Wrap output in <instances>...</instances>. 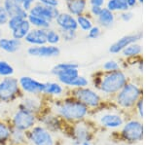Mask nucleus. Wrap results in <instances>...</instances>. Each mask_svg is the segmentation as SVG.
Instances as JSON below:
<instances>
[{"mask_svg": "<svg viewBox=\"0 0 146 145\" xmlns=\"http://www.w3.org/2000/svg\"><path fill=\"white\" fill-rule=\"evenodd\" d=\"M53 111L66 124L85 120L91 113L83 103L71 95H68L62 100H56Z\"/></svg>", "mask_w": 146, "mask_h": 145, "instance_id": "f257e3e1", "label": "nucleus"}, {"mask_svg": "<svg viewBox=\"0 0 146 145\" xmlns=\"http://www.w3.org/2000/svg\"><path fill=\"white\" fill-rule=\"evenodd\" d=\"M111 97L115 108L123 112L126 116H128L131 112V117L135 118L133 110L136 102L142 97V89L137 84L128 81L124 87Z\"/></svg>", "mask_w": 146, "mask_h": 145, "instance_id": "f03ea898", "label": "nucleus"}, {"mask_svg": "<svg viewBox=\"0 0 146 145\" xmlns=\"http://www.w3.org/2000/svg\"><path fill=\"white\" fill-rule=\"evenodd\" d=\"M94 79V85L100 92L107 95H114L125 86L129 78L121 69L111 72L96 73Z\"/></svg>", "mask_w": 146, "mask_h": 145, "instance_id": "7ed1b4c3", "label": "nucleus"}, {"mask_svg": "<svg viewBox=\"0 0 146 145\" xmlns=\"http://www.w3.org/2000/svg\"><path fill=\"white\" fill-rule=\"evenodd\" d=\"M66 125V127L64 126L63 130L66 132V134L74 140L75 143L92 142L98 130V126L96 123L89 121L88 118Z\"/></svg>", "mask_w": 146, "mask_h": 145, "instance_id": "20e7f679", "label": "nucleus"}, {"mask_svg": "<svg viewBox=\"0 0 146 145\" xmlns=\"http://www.w3.org/2000/svg\"><path fill=\"white\" fill-rule=\"evenodd\" d=\"M113 134V137L120 142L136 144L143 140V124L140 119L129 118Z\"/></svg>", "mask_w": 146, "mask_h": 145, "instance_id": "39448f33", "label": "nucleus"}, {"mask_svg": "<svg viewBox=\"0 0 146 145\" xmlns=\"http://www.w3.org/2000/svg\"><path fill=\"white\" fill-rule=\"evenodd\" d=\"M69 95L79 100L91 112L101 110L104 107V99L96 91L89 87L72 89Z\"/></svg>", "mask_w": 146, "mask_h": 145, "instance_id": "423d86ee", "label": "nucleus"}, {"mask_svg": "<svg viewBox=\"0 0 146 145\" xmlns=\"http://www.w3.org/2000/svg\"><path fill=\"white\" fill-rule=\"evenodd\" d=\"M23 92L21 90L19 79L13 76L3 77L0 80V102L10 103L21 97Z\"/></svg>", "mask_w": 146, "mask_h": 145, "instance_id": "0eeeda50", "label": "nucleus"}, {"mask_svg": "<svg viewBox=\"0 0 146 145\" xmlns=\"http://www.w3.org/2000/svg\"><path fill=\"white\" fill-rule=\"evenodd\" d=\"M28 143L31 145H56L53 132L42 125H35L27 132Z\"/></svg>", "mask_w": 146, "mask_h": 145, "instance_id": "6e6552de", "label": "nucleus"}, {"mask_svg": "<svg viewBox=\"0 0 146 145\" xmlns=\"http://www.w3.org/2000/svg\"><path fill=\"white\" fill-rule=\"evenodd\" d=\"M37 123H38V118L35 114L21 108H18L11 117L12 127L23 132H28Z\"/></svg>", "mask_w": 146, "mask_h": 145, "instance_id": "1a4fd4ad", "label": "nucleus"}, {"mask_svg": "<svg viewBox=\"0 0 146 145\" xmlns=\"http://www.w3.org/2000/svg\"><path fill=\"white\" fill-rule=\"evenodd\" d=\"M128 120L127 116L123 112L111 111L105 112L100 117V125L101 128L107 130H118L124 125V123Z\"/></svg>", "mask_w": 146, "mask_h": 145, "instance_id": "9d476101", "label": "nucleus"}, {"mask_svg": "<svg viewBox=\"0 0 146 145\" xmlns=\"http://www.w3.org/2000/svg\"><path fill=\"white\" fill-rule=\"evenodd\" d=\"M21 90L23 93L30 95H43L45 83L40 82L29 76H22L19 79Z\"/></svg>", "mask_w": 146, "mask_h": 145, "instance_id": "9b49d317", "label": "nucleus"}, {"mask_svg": "<svg viewBox=\"0 0 146 145\" xmlns=\"http://www.w3.org/2000/svg\"><path fill=\"white\" fill-rule=\"evenodd\" d=\"M37 118H38V122L41 123L42 126H44L52 132H60L64 128L65 123L54 111L50 113L42 112L40 115L37 116Z\"/></svg>", "mask_w": 146, "mask_h": 145, "instance_id": "f8f14e48", "label": "nucleus"}, {"mask_svg": "<svg viewBox=\"0 0 146 145\" xmlns=\"http://www.w3.org/2000/svg\"><path fill=\"white\" fill-rule=\"evenodd\" d=\"M60 12V11L58 10V7L47 6V5H43L41 3H38V2H35V4L31 7V9L28 12V14L40 17L50 23H54V21L58 16Z\"/></svg>", "mask_w": 146, "mask_h": 145, "instance_id": "ddd939ff", "label": "nucleus"}, {"mask_svg": "<svg viewBox=\"0 0 146 145\" xmlns=\"http://www.w3.org/2000/svg\"><path fill=\"white\" fill-rule=\"evenodd\" d=\"M18 108L31 112L36 116L40 115L43 112L44 108L41 95H25L23 97V99L20 101V103H19Z\"/></svg>", "mask_w": 146, "mask_h": 145, "instance_id": "4468645a", "label": "nucleus"}, {"mask_svg": "<svg viewBox=\"0 0 146 145\" xmlns=\"http://www.w3.org/2000/svg\"><path fill=\"white\" fill-rule=\"evenodd\" d=\"M27 55L35 58H56L60 55V49L56 45L30 46L27 49Z\"/></svg>", "mask_w": 146, "mask_h": 145, "instance_id": "2eb2a0df", "label": "nucleus"}, {"mask_svg": "<svg viewBox=\"0 0 146 145\" xmlns=\"http://www.w3.org/2000/svg\"><path fill=\"white\" fill-rule=\"evenodd\" d=\"M54 23L56 24L58 29L62 30H76L79 28L75 16L68 12H60L58 16L55 19Z\"/></svg>", "mask_w": 146, "mask_h": 145, "instance_id": "dca6fc26", "label": "nucleus"}, {"mask_svg": "<svg viewBox=\"0 0 146 145\" xmlns=\"http://www.w3.org/2000/svg\"><path fill=\"white\" fill-rule=\"evenodd\" d=\"M142 38V32H137L135 34L125 35L119 40H117L115 43H113L109 48V52L111 54H119L124 50L126 47L133 43H135L138 40Z\"/></svg>", "mask_w": 146, "mask_h": 145, "instance_id": "f3484780", "label": "nucleus"}, {"mask_svg": "<svg viewBox=\"0 0 146 145\" xmlns=\"http://www.w3.org/2000/svg\"><path fill=\"white\" fill-rule=\"evenodd\" d=\"M46 31L47 29L44 28H35L31 27L29 32L23 40L25 43L29 44L30 46H41L47 44L46 41Z\"/></svg>", "mask_w": 146, "mask_h": 145, "instance_id": "a211bd4d", "label": "nucleus"}, {"mask_svg": "<svg viewBox=\"0 0 146 145\" xmlns=\"http://www.w3.org/2000/svg\"><path fill=\"white\" fill-rule=\"evenodd\" d=\"M1 3L8 13L9 18L14 17V16H19L23 19L27 18L28 13L25 10H23L22 5L18 3L17 0H2Z\"/></svg>", "mask_w": 146, "mask_h": 145, "instance_id": "6ab92c4d", "label": "nucleus"}, {"mask_svg": "<svg viewBox=\"0 0 146 145\" xmlns=\"http://www.w3.org/2000/svg\"><path fill=\"white\" fill-rule=\"evenodd\" d=\"M67 12L73 16H80L86 13L87 0H64Z\"/></svg>", "mask_w": 146, "mask_h": 145, "instance_id": "aec40b11", "label": "nucleus"}, {"mask_svg": "<svg viewBox=\"0 0 146 145\" xmlns=\"http://www.w3.org/2000/svg\"><path fill=\"white\" fill-rule=\"evenodd\" d=\"M22 47V40H18L15 38H7L0 37V50L9 54L17 53Z\"/></svg>", "mask_w": 146, "mask_h": 145, "instance_id": "412c9836", "label": "nucleus"}, {"mask_svg": "<svg viewBox=\"0 0 146 145\" xmlns=\"http://www.w3.org/2000/svg\"><path fill=\"white\" fill-rule=\"evenodd\" d=\"M65 89L60 82H46L44 87L43 95L49 97H60L64 93Z\"/></svg>", "mask_w": 146, "mask_h": 145, "instance_id": "4be33fe9", "label": "nucleus"}, {"mask_svg": "<svg viewBox=\"0 0 146 145\" xmlns=\"http://www.w3.org/2000/svg\"><path fill=\"white\" fill-rule=\"evenodd\" d=\"M9 144L11 145H27V132L18 130L12 127L10 139H9Z\"/></svg>", "mask_w": 146, "mask_h": 145, "instance_id": "5701e85b", "label": "nucleus"}, {"mask_svg": "<svg viewBox=\"0 0 146 145\" xmlns=\"http://www.w3.org/2000/svg\"><path fill=\"white\" fill-rule=\"evenodd\" d=\"M96 18H98V23H100V25L104 27V28H109V27H111L115 21V17H114L113 12L108 10L107 8H102L100 14Z\"/></svg>", "mask_w": 146, "mask_h": 145, "instance_id": "b1692460", "label": "nucleus"}, {"mask_svg": "<svg viewBox=\"0 0 146 145\" xmlns=\"http://www.w3.org/2000/svg\"><path fill=\"white\" fill-rule=\"evenodd\" d=\"M30 29H31V25L27 19H25L15 29L12 30V37L18 40H23Z\"/></svg>", "mask_w": 146, "mask_h": 145, "instance_id": "393cba45", "label": "nucleus"}, {"mask_svg": "<svg viewBox=\"0 0 146 145\" xmlns=\"http://www.w3.org/2000/svg\"><path fill=\"white\" fill-rule=\"evenodd\" d=\"M12 126L9 123L0 119V145H6L9 143Z\"/></svg>", "mask_w": 146, "mask_h": 145, "instance_id": "a878e982", "label": "nucleus"}, {"mask_svg": "<svg viewBox=\"0 0 146 145\" xmlns=\"http://www.w3.org/2000/svg\"><path fill=\"white\" fill-rule=\"evenodd\" d=\"M27 21L29 22L31 27H35V28H44L48 29L51 27L52 23L48 22V21L44 20V19L37 17V16H33L31 14H28L27 16Z\"/></svg>", "mask_w": 146, "mask_h": 145, "instance_id": "bb28decb", "label": "nucleus"}, {"mask_svg": "<svg viewBox=\"0 0 146 145\" xmlns=\"http://www.w3.org/2000/svg\"><path fill=\"white\" fill-rule=\"evenodd\" d=\"M106 8L111 12H115V11L125 12V11H128L129 7L128 5L127 0H109L107 2Z\"/></svg>", "mask_w": 146, "mask_h": 145, "instance_id": "cd10ccee", "label": "nucleus"}, {"mask_svg": "<svg viewBox=\"0 0 146 145\" xmlns=\"http://www.w3.org/2000/svg\"><path fill=\"white\" fill-rule=\"evenodd\" d=\"M76 21H77V24H78V27H80V29H82L83 31H87L88 32L93 25V22L91 20V16L89 14H83V15H80L76 17Z\"/></svg>", "mask_w": 146, "mask_h": 145, "instance_id": "c85d7f7f", "label": "nucleus"}, {"mask_svg": "<svg viewBox=\"0 0 146 145\" xmlns=\"http://www.w3.org/2000/svg\"><path fill=\"white\" fill-rule=\"evenodd\" d=\"M141 52H142V47H141L139 44L133 43V44H131V45H129L128 47H126L121 53L123 54V56L125 58H131L139 56Z\"/></svg>", "mask_w": 146, "mask_h": 145, "instance_id": "c756f323", "label": "nucleus"}, {"mask_svg": "<svg viewBox=\"0 0 146 145\" xmlns=\"http://www.w3.org/2000/svg\"><path fill=\"white\" fill-rule=\"evenodd\" d=\"M62 40V37L58 32V30L53 29V28H48L46 31V41L47 44L49 45H58Z\"/></svg>", "mask_w": 146, "mask_h": 145, "instance_id": "7c9ffc66", "label": "nucleus"}, {"mask_svg": "<svg viewBox=\"0 0 146 145\" xmlns=\"http://www.w3.org/2000/svg\"><path fill=\"white\" fill-rule=\"evenodd\" d=\"M89 86V80L86 77L78 75L77 77H75L73 80L70 82L69 84L66 86L68 88L71 89H78V88H84V87H88Z\"/></svg>", "mask_w": 146, "mask_h": 145, "instance_id": "2f4dec72", "label": "nucleus"}, {"mask_svg": "<svg viewBox=\"0 0 146 145\" xmlns=\"http://www.w3.org/2000/svg\"><path fill=\"white\" fill-rule=\"evenodd\" d=\"M14 67L8 62L0 60V77H9L14 75Z\"/></svg>", "mask_w": 146, "mask_h": 145, "instance_id": "473e14b6", "label": "nucleus"}, {"mask_svg": "<svg viewBox=\"0 0 146 145\" xmlns=\"http://www.w3.org/2000/svg\"><path fill=\"white\" fill-rule=\"evenodd\" d=\"M67 68H79V64H75V62H60V64H56L51 69V73L55 74L56 72L60 71V70L67 69Z\"/></svg>", "mask_w": 146, "mask_h": 145, "instance_id": "72a5a7b5", "label": "nucleus"}, {"mask_svg": "<svg viewBox=\"0 0 146 145\" xmlns=\"http://www.w3.org/2000/svg\"><path fill=\"white\" fill-rule=\"evenodd\" d=\"M58 32L60 34L62 40L65 42H71L74 41L77 37V31L76 30H62V29H58Z\"/></svg>", "mask_w": 146, "mask_h": 145, "instance_id": "f704fd0d", "label": "nucleus"}, {"mask_svg": "<svg viewBox=\"0 0 146 145\" xmlns=\"http://www.w3.org/2000/svg\"><path fill=\"white\" fill-rule=\"evenodd\" d=\"M103 71L105 72H111V71H117L120 70V64L116 60H107L102 65Z\"/></svg>", "mask_w": 146, "mask_h": 145, "instance_id": "c9c22d12", "label": "nucleus"}, {"mask_svg": "<svg viewBox=\"0 0 146 145\" xmlns=\"http://www.w3.org/2000/svg\"><path fill=\"white\" fill-rule=\"evenodd\" d=\"M23 20H25V19L22 18V17H19V16L10 17V18H9L8 23H7V26H8V28L12 31V30L15 29L16 27H17L18 25L23 22Z\"/></svg>", "mask_w": 146, "mask_h": 145, "instance_id": "e433bc0d", "label": "nucleus"}, {"mask_svg": "<svg viewBox=\"0 0 146 145\" xmlns=\"http://www.w3.org/2000/svg\"><path fill=\"white\" fill-rule=\"evenodd\" d=\"M9 21V15L6 12L5 8L2 5V3H0V26H3V25H6L7 23Z\"/></svg>", "mask_w": 146, "mask_h": 145, "instance_id": "4c0bfd02", "label": "nucleus"}, {"mask_svg": "<svg viewBox=\"0 0 146 145\" xmlns=\"http://www.w3.org/2000/svg\"><path fill=\"white\" fill-rule=\"evenodd\" d=\"M101 35V29L100 26H93L92 28L88 31V35L87 37L90 39H98Z\"/></svg>", "mask_w": 146, "mask_h": 145, "instance_id": "58836bf2", "label": "nucleus"}, {"mask_svg": "<svg viewBox=\"0 0 146 145\" xmlns=\"http://www.w3.org/2000/svg\"><path fill=\"white\" fill-rule=\"evenodd\" d=\"M17 2L22 5L23 10H25L28 13L30 9H31V7L35 4L36 0H17Z\"/></svg>", "mask_w": 146, "mask_h": 145, "instance_id": "ea45409f", "label": "nucleus"}, {"mask_svg": "<svg viewBox=\"0 0 146 145\" xmlns=\"http://www.w3.org/2000/svg\"><path fill=\"white\" fill-rule=\"evenodd\" d=\"M36 2L43 4V5L54 6V7H58V4H60L58 0H36Z\"/></svg>", "mask_w": 146, "mask_h": 145, "instance_id": "a19ab883", "label": "nucleus"}, {"mask_svg": "<svg viewBox=\"0 0 146 145\" xmlns=\"http://www.w3.org/2000/svg\"><path fill=\"white\" fill-rule=\"evenodd\" d=\"M133 15L131 12H129V10L128 11H125V12H122L121 15H120V18H121L122 21H124V22H129V21L133 19Z\"/></svg>", "mask_w": 146, "mask_h": 145, "instance_id": "79ce46f5", "label": "nucleus"}, {"mask_svg": "<svg viewBox=\"0 0 146 145\" xmlns=\"http://www.w3.org/2000/svg\"><path fill=\"white\" fill-rule=\"evenodd\" d=\"M101 10H102V7H100V6H91L90 13L93 16H95V17H98V16L100 14Z\"/></svg>", "mask_w": 146, "mask_h": 145, "instance_id": "37998d69", "label": "nucleus"}, {"mask_svg": "<svg viewBox=\"0 0 146 145\" xmlns=\"http://www.w3.org/2000/svg\"><path fill=\"white\" fill-rule=\"evenodd\" d=\"M90 2L91 6H100V7H102L103 4H104L105 0H89Z\"/></svg>", "mask_w": 146, "mask_h": 145, "instance_id": "c03bdc74", "label": "nucleus"}, {"mask_svg": "<svg viewBox=\"0 0 146 145\" xmlns=\"http://www.w3.org/2000/svg\"><path fill=\"white\" fill-rule=\"evenodd\" d=\"M127 2H128L129 7L131 8V7H135L136 5V3H137V0H127Z\"/></svg>", "mask_w": 146, "mask_h": 145, "instance_id": "a18cd8bd", "label": "nucleus"}, {"mask_svg": "<svg viewBox=\"0 0 146 145\" xmlns=\"http://www.w3.org/2000/svg\"><path fill=\"white\" fill-rule=\"evenodd\" d=\"M73 145H93L91 142H83V143H74Z\"/></svg>", "mask_w": 146, "mask_h": 145, "instance_id": "49530a36", "label": "nucleus"}, {"mask_svg": "<svg viewBox=\"0 0 146 145\" xmlns=\"http://www.w3.org/2000/svg\"><path fill=\"white\" fill-rule=\"evenodd\" d=\"M137 2H139V3H143V0H137Z\"/></svg>", "mask_w": 146, "mask_h": 145, "instance_id": "de8ad7c7", "label": "nucleus"}, {"mask_svg": "<svg viewBox=\"0 0 146 145\" xmlns=\"http://www.w3.org/2000/svg\"><path fill=\"white\" fill-rule=\"evenodd\" d=\"M1 1H2V0H0V3H1Z\"/></svg>", "mask_w": 146, "mask_h": 145, "instance_id": "09e8293b", "label": "nucleus"}]
</instances>
